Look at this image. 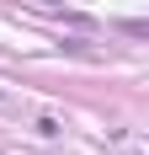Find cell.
<instances>
[{
	"instance_id": "1",
	"label": "cell",
	"mask_w": 149,
	"mask_h": 155,
	"mask_svg": "<svg viewBox=\"0 0 149 155\" xmlns=\"http://www.w3.org/2000/svg\"><path fill=\"white\" fill-rule=\"evenodd\" d=\"M117 27H122V32H128V38H149V21H133V16H122Z\"/></svg>"
}]
</instances>
